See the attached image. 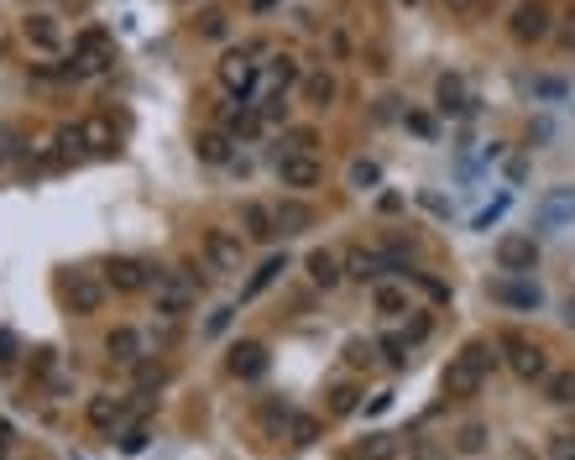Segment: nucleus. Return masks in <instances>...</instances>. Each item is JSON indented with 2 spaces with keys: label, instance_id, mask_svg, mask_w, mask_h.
Returning a JSON list of instances; mask_svg holds the SVG:
<instances>
[{
  "label": "nucleus",
  "instance_id": "1",
  "mask_svg": "<svg viewBox=\"0 0 575 460\" xmlns=\"http://www.w3.org/2000/svg\"><path fill=\"white\" fill-rule=\"evenodd\" d=\"M497 361H502L497 340H466V345H460V356H450L445 377H440L445 398H450V403H471L481 387H487V377H492Z\"/></svg>",
  "mask_w": 575,
  "mask_h": 460
},
{
  "label": "nucleus",
  "instance_id": "2",
  "mask_svg": "<svg viewBox=\"0 0 575 460\" xmlns=\"http://www.w3.org/2000/svg\"><path fill=\"white\" fill-rule=\"evenodd\" d=\"M497 351H502V361L513 366L518 382H544L549 372H555V366H549V351H544L539 340H528L523 330H502L497 335Z\"/></svg>",
  "mask_w": 575,
  "mask_h": 460
},
{
  "label": "nucleus",
  "instance_id": "3",
  "mask_svg": "<svg viewBox=\"0 0 575 460\" xmlns=\"http://www.w3.org/2000/svg\"><path fill=\"white\" fill-rule=\"evenodd\" d=\"M199 262L215 272V278H230V272H241L246 262V236L241 230H225V225H210L199 241Z\"/></svg>",
  "mask_w": 575,
  "mask_h": 460
},
{
  "label": "nucleus",
  "instance_id": "4",
  "mask_svg": "<svg viewBox=\"0 0 575 460\" xmlns=\"http://www.w3.org/2000/svg\"><path fill=\"white\" fill-rule=\"evenodd\" d=\"M257 53H262V42H246V48H230V53L220 58V68H215L220 84H225L236 100H251V95L262 89V63H251Z\"/></svg>",
  "mask_w": 575,
  "mask_h": 460
},
{
  "label": "nucleus",
  "instance_id": "5",
  "mask_svg": "<svg viewBox=\"0 0 575 460\" xmlns=\"http://www.w3.org/2000/svg\"><path fill=\"white\" fill-rule=\"evenodd\" d=\"M508 37L518 48H539V42L555 37V6L549 0H518L508 16Z\"/></svg>",
  "mask_w": 575,
  "mask_h": 460
},
{
  "label": "nucleus",
  "instance_id": "6",
  "mask_svg": "<svg viewBox=\"0 0 575 460\" xmlns=\"http://www.w3.org/2000/svg\"><path fill=\"white\" fill-rule=\"evenodd\" d=\"M194 272L189 267H178V272H152V304L163 319H183L194 309Z\"/></svg>",
  "mask_w": 575,
  "mask_h": 460
},
{
  "label": "nucleus",
  "instance_id": "7",
  "mask_svg": "<svg viewBox=\"0 0 575 460\" xmlns=\"http://www.w3.org/2000/svg\"><path fill=\"white\" fill-rule=\"evenodd\" d=\"M278 183L293 194H314L319 183H325V163H319L314 152H283L278 157Z\"/></svg>",
  "mask_w": 575,
  "mask_h": 460
},
{
  "label": "nucleus",
  "instance_id": "8",
  "mask_svg": "<svg viewBox=\"0 0 575 460\" xmlns=\"http://www.w3.org/2000/svg\"><path fill=\"white\" fill-rule=\"evenodd\" d=\"M105 278H95V272H68V283H63V304L74 309L79 319H89V314H100L105 309Z\"/></svg>",
  "mask_w": 575,
  "mask_h": 460
},
{
  "label": "nucleus",
  "instance_id": "9",
  "mask_svg": "<svg viewBox=\"0 0 575 460\" xmlns=\"http://www.w3.org/2000/svg\"><path fill=\"white\" fill-rule=\"evenodd\" d=\"M387 272H403V267L387 257L382 246H351V251H345V278H356V283H382Z\"/></svg>",
  "mask_w": 575,
  "mask_h": 460
},
{
  "label": "nucleus",
  "instance_id": "10",
  "mask_svg": "<svg viewBox=\"0 0 575 460\" xmlns=\"http://www.w3.org/2000/svg\"><path fill=\"white\" fill-rule=\"evenodd\" d=\"M100 272H105V288L110 293H142L152 283V267L136 262V257H110Z\"/></svg>",
  "mask_w": 575,
  "mask_h": 460
},
{
  "label": "nucleus",
  "instance_id": "11",
  "mask_svg": "<svg viewBox=\"0 0 575 460\" xmlns=\"http://www.w3.org/2000/svg\"><path fill=\"white\" fill-rule=\"evenodd\" d=\"M225 372L236 382H257L267 372V345L262 340H236V345H230V356H225Z\"/></svg>",
  "mask_w": 575,
  "mask_h": 460
},
{
  "label": "nucleus",
  "instance_id": "12",
  "mask_svg": "<svg viewBox=\"0 0 575 460\" xmlns=\"http://www.w3.org/2000/svg\"><path fill=\"white\" fill-rule=\"evenodd\" d=\"M487 293H492V304H502V309H539V304H544L539 283H523V272H508V278H497Z\"/></svg>",
  "mask_w": 575,
  "mask_h": 460
},
{
  "label": "nucleus",
  "instance_id": "13",
  "mask_svg": "<svg viewBox=\"0 0 575 460\" xmlns=\"http://www.w3.org/2000/svg\"><path fill=\"white\" fill-rule=\"evenodd\" d=\"M241 236L246 241H278L283 230H278V210H272V204H262V199H246L241 204Z\"/></svg>",
  "mask_w": 575,
  "mask_h": 460
},
{
  "label": "nucleus",
  "instance_id": "14",
  "mask_svg": "<svg viewBox=\"0 0 575 460\" xmlns=\"http://www.w3.org/2000/svg\"><path fill=\"white\" fill-rule=\"evenodd\" d=\"M304 272H309V283L314 288H340L345 283V257H340V251H330V246H319V251H309V257H304Z\"/></svg>",
  "mask_w": 575,
  "mask_h": 460
},
{
  "label": "nucleus",
  "instance_id": "15",
  "mask_svg": "<svg viewBox=\"0 0 575 460\" xmlns=\"http://www.w3.org/2000/svg\"><path fill=\"white\" fill-rule=\"evenodd\" d=\"M194 157L204 168H225L230 157H236V136H230L225 126H210V131H199L194 136Z\"/></svg>",
  "mask_w": 575,
  "mask_h": 460
},
{
  "label": "nucleus",
  "instance_id": "16",
  "mask_svg": "<svg viewBox=\"0 0 575 460\" xmlns=\"http://www.w3.org/2000/svg\"><path fill=\"white\" fill-rule=\"evenodd\" d=\"M298 95H304L309 110H330L340 100V79L330 74V68H309V74L298 79Z\"/></svg>",
  "mask_w": 575,
  "mask_h": 460
},
{
  "label": "nucleus",
  "instance_id": "17",
  "mask_svg": "<svg viewBox=\"0 0 575 460\" xmlns=\"http://www.w3.org/2000/svg\"><path fill=\"white\" fill-rule=\"evenodd\" d=\"M539 262V241L534 236H502L497 241V267L502 272H534Z\"/></svg>",
  "mask_w": 575,
  "mask_h": 460
},
{
  "label": "nucleus",
  "instance_id": "18",
  "mask_svg": "<svg viewBox=\"0 0 575 460\" xmlns=\"http://www.w3.org/2000/svg\"><path fill=\"white\" fill-rule=\"evenodd\" d=\"M74 131H79V147H84V152H95V157H110V152H115V126L105 121V115H79Z\"/></svg>",
  "mask_w": 575,
  "mask_h": 460
},
{
  "label": "nucleus",
  "instance_id": "19",
  "mask_svg": "<svg viewBox=\"0 0 575 460\" xmlns=\"http://www.w3.org/2000/svg\"><path fill=\"white\" fill-rule=\"evenodd\" d=\"M74 58L89 68V74H100V68H110V37H105L100 27L79 32V37H74Z\"/></svg>",
  "mask_w": 575,
  "mask_h": 460
},
{
  "label": "nucleus",
  "instance_id": "20",
  "mask_svg": "<svg viewBox=\"0 0 575 460\" xmlns=\"http://www.w3.org/2000/svg\"><path fill=\"white\" fill-rule=\"evenodd\" d=\"M21 37H27V48H37V53H58L63 48V27L53 16H27L21 21Z\"/></svg>",
  "mask_w": 575,
  "mask_h": 460
},
{
  "label": "nucleus",
  "instance_id": "21",
  "mask_svg": "<svg viewBox=\"0 0 575 460\" xmlns=\"http://www.w3.org/2000/svg\"><path fill=\"white\" fill-rule=\"evenodd\" d=\"M105 351H110V361L136 366V361H142V335H136L131 325H115V330L105 335Z\"/></svg>",
  "mask_w": 575,
  "mask_h": 460
},
{
  "label": "nucleus",
  "instance_id": "22",
  "mask_svg": "<svg viewBox=\"0 0 575 460\" xmlns=\"http://www.w3.org/2000/svg\"><path fill=\"white\" fill-rule=\"evenodd\" d=\"M283 272H288V257H267L257 272H251V278H246V288H241V304H251V298H262L272 283H278L283 278Z\"/></svg>",
  "mask_w": 575,
  "mask_h": 460
},
{
  "label": "nucleus",
  "instance_id": "23",
  "mask_svg": "<svg viewBox=\"0 0 575 460\" xmlns=\"http://www.w3.org/2000/svg\"><path fill=\"white\" fill-rule=\"evenodd\" d=\"M314 225V204H304V194H293L278 204V230L283 236H298V230H309Z\"/></svg>",
  "mask_w": 575,
  "mask_h": 460
},
{
  "label": "nucleus",
  "instance_id": "24",
  "mask_svg": "<svg viewBox=\"0 0 575 460\" xmlns=\"http://www.w3.org/2000/svg\"><path fill=\"white\" fill-rule=\"evenodd\" d=\"M434 100H440L445 115H460V110H471V89H466L460 74H445L440 84H434Z\"/></svg>",
  "mask_w": 575,
  "mask_h": 460
},
{
  "label": "nucleus",
  "instance_id": "25",
  "mask_svg": "<svg viewBox=\"0 0 575 460\" xmlns=\"http://www.w3.org/2000/svg\"><path fill=\"white\" fill-rule=\"evenodd\" d=\"M372 309L377 314H387V319H398V314H408V288L403 283H372Z\"/></svg>",
  "mask_w": 575,
  "mask_h": 460
},
{
  "label": "nucleus",
  "instance_id": "26",
  "mask_svg": "<svg viewBox=\"0 0 575 460\" xmlns=\"http://www.w3.org/2000/svg\"><path fill=\"white\" fill-rule=\"evenodd\" d=\"M121 398H110V393H95V398H89L84 403V419H89V429H115V424H121Z\"/></svg>",
  "mask_w": 575,
  "mask_h": 460
},
{
  "label": "nucleus",
  "instance_id": "27",
  "mask_svg": "<svg viewBox=\"0 0 575 460\" xmlns=\"http://www.w3.org/2000/svg\"><path fill=\"white\" fill-rule=\"evenodd\" d=\"M361 408V387L356 382H335L330 393H325V413L330 419H345V413H356Z\"/></svg>",
  "mask_w": 575,
  "mask_h": 460
},
{
  "label": "nucleus",
  "instance_id": "28",
  "mask_svg": "<svg viewBox=\"0 0 575 460\" xmlns=\"http://www.w3.org/2000/svg\"><path fill=\"white\" fill-rule=\"evenodd\" d=\"M539 387H544V398L555 408H575V366H570V372H549Z\"/></svg>",
  "mask_w": 575,
  "mask_h": 460
},
{
  "label": "nucleus",
  "instance_id": "29",
  "mask_svg": "<svg viewBox=\"0 0 575 460\" xmlns=\"http://www.w3.org/2000/svg\"><path fill=\"white\" fill-rule=\"evenodd\" d=\"M403 455V440H398V434H366V440H361V460H398Z\"/></svg>",
  "mask_w": 575,
  "mask_h": 460
},
{
  "label": "nucleus",
  "instance_id": "30",
  "mask_svg": "<svg viewBox=\"0 0 575 460\" xmlns=\"http://www.w3.org/2000/svg\"><path fill=\"white\" fill-rule=\"evenodd\" d=\"M450 450H455V455H481V450H487V424H476V419H471V424H460Z\"/></svg>",
  "mask_w": 575,
  "mask_h": 460
},
{
  "label": "nucleus",
  "instance_id": "31",
  "mask_svg": "<svg viewBox=\"0 0 575 460\" xmlns=\"http://www.w3.org/2000/svg\"><path fill=\"white\" fill-rule=\"evenodd\" d=\"M319 434H325V419H314V413H293L288 419V440L293 445H314Z\"/></svg>",
  "mask_w": 575,
  "mask_h": 460
},
{
  "label": "nucleus",
  "instance_id": "32",
  "mask_svg": "<svg viewBox=\"0 0 575 460\" xmlns=\"http://www.w3.org/2000/svg\"><path fill=\"white\" fill-rule=\"evenodd\" d=\"M345 183H351V189H377V183H382V168L372 163V157H356V163H351V173H345Z\"/></svg>",
  "mask_w": 575,
  "mask_h": 460
},
{
  "label": "nucleus",
  "instance_id": "33",
  "mask_svg": "<svg viewBox=\"0 0 575 460\" xmlns=\"http://www.w3.org/2000/svg\"><path fill=\"white\" fill-rule=\"evenodd\" d=\"M434 335V314L429 309H408V319H403V340L408 345H419V340H429Z\"/></svg>",
  "mask_w": 575,
  "mask_h": 460
},
{
  "label": "nucleus",
  "instance_id": "34",
  "mask_svg": "<svg viewBox=\"0 0 575 460\" xmlns=\"http://www.w3.org/2000/svg\"><path fill=\"white\" fill-rule=\"evenodd\" d=\"M377 351H382V361H387V366H408L413 345L403 340V330H393V335H382V340H377Z\"/></svg>",
  "mask_w": 575,
  "mask_h": 460
},
{
  "label": "nucleus",
  "instance_id": "35",
  "mask_svg": "<svg viewBox=\"0 0 575 460\" xmlns=\"http://www.w3.org/2000/svg\"><path fill=\"white\" fill-rule=\"evenodd\" d=\"M570 215H575V189H560V194L544 199V220H549V225H560V220H570Z\"/></svg>",
  "mask_w": 575,
  "mask_h": 460
},
{
  "label": "nucleus",
  "instance_id": "36",
  "mask_svg": "<svg viewBox=\"0 0 575 460\" xmlns=\"http://www.w3.org/2000/svg\"><path fill=\"white\" fill-rule=\"evenodd\" d=\"M257 115H262V121H288V89H267Z\"/></svg>",
  "mask_w": 575,
  "mask_h": 460
},
{
  "label": "nucleus",
  "instance_id": "37",
  "mask_svg": "<svg viewBox=\"0 0 575 460\" xmlns=\"http://www.w3.org/2000/svg\"><path fill=\"white\" fill-rule=\"evenodd\" d=\"M267 74H272V89H293L298 79H304V74H298V63L283 53V58H272V68H267Z\"/></svg>",
  "mask_w": 575,
  "mask_h": 460
},
{
  "label": "nucleus",
  "instance_id": "38",
  "mask_svg": "<svg viewBox=\"0 0 575 460\" xmlns=\"http://www.w3.org/2000/svg\"><path fill=\"white\" fill-rule=\"evenodd\" d=\"M377 361V340H345V366H372Z\"/></svg>",
  "mask_w": 575,
  "mask_h": 460
},
{
  "label": "nucleus",
  "instance_id": "39",
  "mask_svg": "<svg viewBox=\"0 0 575 460\" xmlns=\"http://www.w3.org/2000/svg\"><path fill=\"white\" fill-rule=\"evenodd\" d=\"M283 147H288V152H314V147H319V131H314V126H288V131H283Z\"/></svg>",
  "mask_w": 575,
  "mask_h": 460
},
{
  "label": "nucleus",
  "instance_id": "40",
  "mask_svg": "<svg viewBox=\"0 0 575 460\" xmlns=\"http://www.w3.org/2000/svg\"><path fill=\"white\" fill-rule=\"evenodd\" d=\"M408 278L419 283V288L434 298V304H450V283H445V278H434V272H408Z\"/></svg>",
  "mask_w": 575,
  "mask_h": 460
},
{
  "label": "nucleus",
  "instance_id": "41",
  "mask_svg": "<svg viewBox=\"0 0 575 460\" xmlns=\"http://www.w3.org/2000/svg\"><path fill=\"white\" fill-rule=\"evenodd\" d=\"M544 455H549V460H575V429H560V434H549Z\"/></svg>",
  "mask_w": 575,
  "mask_h": 460
},
{
  "label": "nucleus",
  "instance_id": "42",
  "mask_svg": "<svg viewBox=\"0 0 575 460\" xmlns=\"http://www.w3.org/2000/svg\"><path fill=\"white\" fill-rule=\"evenodd\" d=\"M455 450L450 445H440V440H413L408 445V460H450Z\"/></svg>",
  "mask_w": 575,
  "mask_h": 460
},
{
  "label": "nucleus",
  "instance_id": "43",
  "mask_svg": "<svg viewBox=\"0 0 575 460\" xmlns=\"http://www.w3.org/2000/svg\"><path fill=\"white\" fill-rule=\"evenodd\" d=\"M194 32L210 37V42H220V37H225V11H204V16L194 21Z\"/></svg>",
  "mask_w": 575,
  "mask_h": 460
},
{
  "label": "nucleus",
  "instance_id": "44",
  "mask_svg": "<svg viewBox=\"0 0 575 460\" xmlns=\"http://www.w3.org/2000/svg\"><path fill=\"white\" fill-rule=\"evenodd\" d=\"M288 419H293L288 403H262V424H288Z\"/></svg>",
  "mask_w": 575,
  "mask_h": 460
},
{
  "label": "nucleus",
  "instance_id": "45",
  "mask_svg": "<svg viewBox=\"0 0 575 460\" xmlns=\"http://www.w3.org/2000/svg\"><path fill=\"white\" fill-rule=\"evenodd\" d=\"M502 210H508V194H502V199L492 204V210H481V215H476V230H487L492 220H502Z\"/></svg>",
  "mask_w": 575,
  "mask_h": 460
},
{
  "label": "nucleus",
  "instance_id": "46",
  "mask_svg": "<svg viewBox=\"0 0 575 460\" xmlns=\"http://www.w3.org/2000/svg\"><path fill=\"white\" fill-rule=\"evenodd\" d=\"M11 361H16V335L0 330V366H11Z\"/></svg>",
  "mask_w": 575,
  "mask_h": 460
},
{
  "label": "nucleus",
  "instance_id": "47",
  "mask_svg": "<svg viewBox=\"0 0 575 460\" xmlns=\"http://www.w3.org/2000/svg\"><path fill=\"white\" fill-rule=\"evenodd\" d=\"M476 6H481V0H445V11H450V16H471Z\"/></svg>",
  "mask_w": 575,
  "mask_h": 460
},
{
  "label": "nucleus",
  "instance_id": "48",
  "mask_svg": "<svg viewBox=\"0 0 575 460\" xmlns=\"http://www.w3.org/2000/svg\"><path fill=\"white\" fill-rule=\"evenodd\" d=\"M121 450H126V455H136V450H147V434H142V429H131V434H126V445H121Z\"/></svg>",
  "mask_w": 575,
  "mask_h": 460
},
{
  "label": "nucleus",
  "instance_id": "49",
  "mask_svg": "<svg viewBox=\"0 0 575 460\" xmlns=\"http://www.w3.org/2000/svg\"><path fill=\"white\" fill-rule=\"evenodd\" d=\"M11 440H16V429H11L6 419H0V460H6V450H11Z\"/></svg>",
  "mask_w": 575,
  "mask_h": 460
},
{
  "label": "nucleus",
  "instance_id": "50",
  "mask_svg": "<svg viewBox=\"0 0 575 460\" xmlns=\"http://www.w3.org/2000/svg\"><path fill=\"white\" fill-rule=\"evenodd\" d=\"M230 314H236V309H215V319H210V335H220V330L230 325Z\"/></svg>",
  "mask_w": 575,
  "mask_h": 460
},
{
  "label": "nucleus",
  "instance_id": "51",
  "mask_svg": "<svg viewBox=\"0 0 575 460\" xmlns=\"http://www.w3.org/2000/svg\"><path fill=\"white\" fill-rule=\"evenodd\" d=\"M387 408H393V393H377L372 403H366V413H387Z\"/></svg>",
  "mask_w": 575,
  "mask_h": 460
},
{
  "label": "nucleus",
  "instance_id": "52",
  "mask_svg": "<svg viewBox=\"0 0 575 460\" xmlns=\"http://www.w3.org/2000/svg\"><path fill=\"white\" fill-rule=\"evenodd\" d=\"M560 42H565V48H575V11L565 16V27H560Z\"/></svg>",
  "mask_w": 575,
  "mask_h": 460
},
{
  "label": "nucleus",
  "instance_id": "53",
  "mask_svg": "<svg viewBox=\"0 0 575 460\" xmlns=\"http://www.w3.org/2000/svg\"><path fill=\"white\" fill-rule=\"evenodd\" d=\"M408 126L419 131V136H429V131H434V121H429V115H408Z\"/></svg>",
  "mask_w": 575,
  "mask_h": 460
},
{
  "label": "nucleus",
  "instance_id": "54",
  "mask_svg": "<svg viewBox=\"0 0 575 460\" xmlns=\"http://www.w3.org/2000/svg\"><path fill=\"white\" fill-rule=\"evenodd\" d=\"M565 325H570V330H575V293H570V298H565Z\"/></svg>",
  "mask_w": 575,
  "mask_h": 460
},
{
  "label": "nucleus",
  "instance_id": "55",
  "mask_svg": "<svg viewBox=\"0 0 575 460\" xmlns=\"http://www.w3.org/2000/svg\"><path fill=\"white\" fill-rule=\"evenodd\" d=\"M0 157H6V152H0Z\"/></svg>",
  "mask_w": 575,
  "mask_h": 460
}]
</instances>
